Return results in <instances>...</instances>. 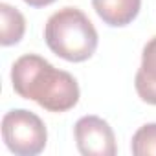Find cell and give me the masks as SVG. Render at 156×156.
I'll list each match as a JSON object with an SVG mask.
<instances>
[{"instance_id": "cell-1", "label": "cell", "mask_w": 156, "mask_h": 156, "mask_svg": "<svg viewBox=\"0 0 156 156\" xmlns=\"http://www.w3.org/2000/svg\"><path fill=\"white\" fill-rule=\"evenodd\" d=\"M11 83L20 98L33 99L48 112H66L79 101L75 77L35 53L22 55L13 62Z\"/></svg>"}, {"instance_id": "cell-2", "label": "cell", "mask_w": 156, "mask_h": 156, "mask_svg": "<svg viewBox=\"0 0 156 156\" xmlns=\"http://www.w3.org/2000/svg\"><path fill=\"white\" fill-rule=\"evenodd\" d=\"M44 41L55 55L70 62H83L98 50V31L77 8H62L53 13L46 22Z\"/></svg>"}, {"instance_id": "cell-3", "label": "cell", "mask_w": 156, "mask_h": 156, "mask_svg": "<svg viewBox=\"0 0 156 156\" xmlns=\"http://www.w3.org/2000/svg\"><path fill=\"white\" fill-rule=\"evenodd\" d=\"M2 138L13 154L35 156L44 151L48 130L37 114L26 108H15L2 118Z\"/></svg>"}, {"instance_id": "cell-4", "label": "cell", "mask_w": 156, "mask_h": 156, "mask_svg": "<svg viewBox=\"0 0 156 156\" xmlns=\"http://www.w3.org/2000/svg\"><path fill=\"white\" fill-rule=\"evenodd\" d=\"M77 149L83 156H114L118 152L112 127L99 116H85L73 127Z\"/></svg>"}, {"instance_id": "cell-5", "label": "cell", "mask_w": 156, "mask_h": 156, "mask_svg": "<svg viewBox=\"0 0 156 156\" xmlns=\"http://www.w3.org/2000/svg\"><path fill=\"white\" fill-rule=\"evenodd\" d=\"M92 6L105 24L123 28L138 17L141 0H92Z\"/></svg>"}, {"instance_id": "cell-6", "label": "cell", "mask_w": 156, "mask_h": 156, "mask_svg": "<svg viewBox=\"0 0 156 156\" xmlns=\"http://www.w3.org/2000/svg\"><path fill=\"white\" fill-rule=\"evenodd\" d=\"M136 92L141 101L156 105V37H152L141 53V66L134 81Z\"/></svg>"}, {"instance_id": "cell-7", "label": "cell", "mask_w": 156, "mask_h": 156, "mask_svg": "<svg viewBox=\"0 0 156 156\" xmlns=\"http://www.w3.org/2000/svg\"><path fill=\"white\" fill-rule=\"evenodd\" d=\"M0 17H2V33H0V44L2 46H13L20 42L26 31V19L24 15L9 6V4H0Z\"/></svg>"}, {"instance_id": "cell-8", "label": "cell", "mask_w": 156, "mask_h": 156, "mask_svg": "<svg viewBox=\"0 0 156 156\" xmlns=\"http://www.w3.org/2000/svg\"><path fill=\"white\" fill-rule=\"evenodd\" d=\"M130 151L134 156H156V123H147L136 130Z\"/></svg>"}, {"instance_id": "cell-9", "label": "cell", "mask_w": 156, "mask_h": 156, "mask_svg": "<svg viewBox=\"0 0 156 156\" xmlns=\"http://www.w3.org/2000/svg\"><path fill=\"white\" fill-rule=\"evenodd\" d=\"M24 2H26L28 6H31V8H44V6L53 4L55 0H24Z\"/></svg>"}]
</instances>
